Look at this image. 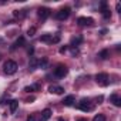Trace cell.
<instances>
[{
  "mask_svg": "<svg viewBox=\"0 0 121 121\" xmlns=\"http://www.w3.org/2000/svg\"><path fill=\"white\" fill-rule=\"evenodd\" d=\"M3 69H4V73L7 76H12V74H14L17 71V63L13 61V60H7L4 63V66H3Z\"/></svg>",
  "mask_w": 121,
  "mask_h": 121,
  "instance_id": "6da1fadb",
  "label": "cell"
},
{
  "mask_svg": "<svg viewBox=\"0 0 121 121\" xmlns=\"http://www.w3.org/2000/svg\"><path fill=\"white\" fill-rule=\"evenodd\" d=\"M95 83H97L98 86H101V87L108 86V83H110L108 74H107V73H98V74L95 76Z\"/></svg>",
  "mask_w": 121,
  "mask_h": 121,
  "instance_id": "7a4b0ae2",
  "label": "cell"
},
{
  "mask_svg": "<svg viewBox=\"0 0 121 121\" xmlns=\"http://www.w3.org/2000/svg\"><path fill=\"white\" fill-rule=\"evenodd\" d=\"M67 73H69V69H67L66 66H63V64H58V66L54 69V76H56L57 78H63V77H66Z\"/></svg>",
  "mask_w": 121,
  "mask_h": 121,
  "instance_id": "3957f363",
  "label": "cell"
},
{
  "mask_svg": "<svg viewBox=\"0 0 121 121\" xmlns=\"http://www.w3.org/2000/svg\"><path fill=\"white\" fill-rule=\"evenodd\" d=\"M69 16H70V9H69V7H64V9H61V10H58V12H57L56 19L60 20V22H63V20H67Z\"/></svg>",
  "mask_w": 121,
  "mask_h": 121,
  "instance_id": "277c9868",
  "label": "cell"
},
{
  "mask_svg": "<svg viewBox=\"0 0 121 121\" xmlns=\"http://www.w3.org/2000/svg\"><path fill=\"white\" fill-rule=\"evenodd\" d=\"M81 111H84V112H87V111H91L93 110V105H91V103H90V100H87V98H83L80 103H78V105H77Z\"/></svg>",
  "mask_w": 121,
  "mask_h": 121,
  "instance_id": "5b68a950",
  "label": "cell"
},
{
  "mask_svg": "<svg viewBox=\"0 0 121 121\" xmlns=\"http://www.w3.org/2000/svg\"><path fill=\"white\" fill-rule=\"evenodd\" d=\"M50 14H51V10L48 7H40L39 9V17L41 20H46L47 17H50Z\"/></svg>",
  "mask_w": 121,
  "mask_h": 121,
  "instance_id": "8992f818",
  "label": "cell"
},
{
  "mask_svg": "<svg viewBox=\"0 0 121 121\" xmlns=\"http://www.w3.org/2000/svg\"><path fill=\"white\" fill-rule=\"evenodd\" d=\"M77 23H78L80 26H93L94 20H93L91 17H78V19H77Z\"/></svg>",
  "mask_w": 121,
  "mask_h": 121,
  "instance_id": "52a82bcc",
  "label": "cell"
},
{
  "mask_svg": "<svg viewBox=\"0 0 121 121\" xmlns=\"http://www.w3.org/2000/svg\"><path fill=\"white\" fill-rule=\"evenodd\" d=\"M48 91H50V93H54V94H63V93H64V88H63L61 86H54V84H53V86L48 87Z\"/></svg>",
  "mask_w": 121,
  "mask_h": 121,
  "instance_id": "ba28073f",
  "label": "cell"
},
{
  "mask_svg": "<svg viewBox=\"0 0 121 121\" xmlns=\"http://www.w3.org/2000/svg\"><path fill=\"white\" fill-rule=\"evenodd\" d=\"M74 103H76V97H74V95H67V97L63 100V104H64L66 107H71V105H74Z\"/></svg>",
  "mask_w": 121,
  "mask_h": 121,
  "instance_id": "9c48e42d",
  "label": "cell"
},
{
  "mask_svg": "<svg viewBox=\"0 0 121 121\" xmlns=\"http://www.w3.org/2000/svg\"><path fill=\"white\" fill-rule=\"evenodd\" d=\"M110 101H111L115 107H121V98H120V95H118V94H111Z\"/></svg>",
  "mask_w": 121,
  "mask_h": 121,
  "instance_id": "30bf717a",
  "label": "cell"
},
{
  "mask_svg": "<svg viewBox=\"0 0 121 121\" xmlns=\"http://www.w3.org/2000/svg\"><path fill=\"white\" fill-rule=\"evenodd\" d=\"M51 110L50 108H46V110H43L41 111V118H40V121H47V120H50V117H51Z\"/></svg>",
  "mask_w": 121,
  "mask_h": 121,
  "instance_id": "8fae6325",
  "label": "cell"
},
{
  "mask_svg": "<svg viewBox=\"0 0 121 121\" xmlns=\"http://www.w3.org/2000/svg\"><path fill=\"white\" fill-rule=\"evenodd\" d=\"M40 41L41 43H47V44H53V36L51 34H43L40 37Z\"/></svg>",
  "mask_w": 121,
  "mask_h": 121,
  "instance_id": "7c38bea8",
  "label": "cell"
},
{
  "mask_svg": "<svg viewBox=\"0 0 121 121\" xmlns=\"http://www.w3.org/2000/svg\"><path fill=\"white\" fill-rule=\"evenodd\" d=\"M37 66H39L37 58H36V57H30V61H29V69L33 71V70H36V69H37Z\"/></svg>",
  "mask_w": 121,
  "mask_h": 121,
  "instance_id": "4fadbf2b",
  "label": "cell"
},
{
  "mask_svg": "<svg viewBox=\"0 0 121 121\" xmlns=\"http://www.w3.org/2000/svg\"><path fill=\"white\" fill-rule=\"evenodd\" d=\"M9 105H10V112L14 114L16 110H17V107H19V101H17V100H12V101L9 103Z\"/></svg>",
  "mask_w": 121,
  "mask_h": 121,
  "instance_id": "5bb4252c",
  "label": "cell"
},
{
  "mask_svg": "<svg viewBox=\"0 0 121 121\" xmlns=\"http://www.w3.org/2000/svg\"><path fill=\"white\" fill-rule=\"evenodd\" d=\"M24 44V37H19L17 40H16V43L13 44V47H12V50H14V48H17V47H22Z\"/></svg>",
  "mask_w": 121,
  "mask_h": 121,
  "instance_id": "9a60e30c",
  "label": "cell"
},
{
  "mask_svg": "<svg viewBox=\"0 0 121 121\" xmlns=\"http://www.w3.org/2000/svg\"><path fill=\"white\" fill-rule=\"evenodd\" d=\"M81 41H83V37H80V36H77V37H73V39H71V46H73V47H77V46H78Z\"/></svg>",
  "mask_w": 121,
  "mask_h": 121,
  "instance_id": "2e32d148",
  "label": "cell"
},
{
  "mask_svg": "<svg viewBox=\"0 0 121 121\" xmlns=\"http://www.w3.org/2000/svg\"><path fill=\"white\" fill-rule=\"evenodd\" d=\"M98 57L103 58V60H107V58L110 57V51H108V50H101L100 54H98Z\"/></svg>",
  "mask_w": 121,
  "mask_h": 121,
  "instance_id": "e0dca14e",
  "label": "cell"
},
{
  "mask_svg": "<svg viewBox=\"0 0 121 121\" xmlns=\"http://www.w3.org/2000/svg\"><path fill=\"white\" fill-rule=\"evenodd\" d=\"M47 63H48L47 57H43L40 61H39V67H40V69H46V67H47Z\"/></svg>",
  "mask_w": 121,
  "mask_h": 121,
  "instance_id": "ac0fdd59",
  "label": "cell"
},
{
  "mask_svg": "<svg viewBox=\"0 0 121 121\" xmlns=\"http://www.w3.org/2000/svg\"><path fill=\"white\" fill-rule=\"evenodd\" d=\"M13 14H14V17H17V19H23V17L26 16V10H16Z\"/></svg>",
  "mask_w": 121,
  "mask_h": 121,
  "instance_id": "d6986e66",
  "label": "cell"
},
{
  "mask_svg": "<svg viewBox=\"0 0 121 121\" xmlns=\"http://www.w3.org/2000/svg\"><path fill=\"white\" fill-rule=\"evenodd\" d=\"M34 90H40V86H39V84H34V86H27V87H24V91H27V93L34 91Z\"/></svg>",
  "mask_w": 121,
  "mask_h": 121,
  "instance_id": "ffe728a7",
  "label": "cell"
},
{
  "mask_svg": "<svg viewBox=\"0 0 121 121\" xmlns=\"http://www.w3.org/2000/svg\"><path fill=\"white\" fill-rule=\"evenodd\" d=\"M103 17H104L105 20H108V19H111V12H110L108 9H105V10L103 12Z\"/></svg>",
  "mask_w": 121,
  "mask_h": 121,
  "instance_id": "44dd1931",
  "label": "cell"
},
{
  "mask_svg": "<svg viewBox=\"0 0 121 121\" xmlns=\"http://www.w3.org/2000/svg\"><path fill=\"white\" fill-rule=\"evenodd\" d=\"M93 121H105V117H104L103 114H97V115L93 118Z\"/></svg>",
  "mask_w": 121,
  "mask_h": 121,
  "instance_id": "7402d4cb",
  "label": "cell"
},
{
  "mask_svg": "<svg viewBox=\"0 0 121 121\" xmlns=\"http://www.w3.org/2000/svg\"><path fill=\"white\" fill-rule=\"evenodd\" d=\"M34 33H36V27H30L29 29V31H27V34L31 37V36H34Z\"/></svg>",
  "mask_w": 121,
  "mask_h": 121,
  "instance_id": "603a6c76",
  "label": "cell"
},
{
  "mask_svg": "<svg viewBox=\"0 0 121 121\" xmlns=\"http://www.w3.org/2000/svg\"><path fill=\"white\" fill-rule=\"evenodd\" d=\"M67 50H69V47H67V46H64V47H61V48H60V54H64V53H66Z\"/></svg>",
  "mask_w": 121,
  "mask_h": 121,
  "instance_id": "cb8c5ba5",
  "label": "cell"
},
{
  "mask_svg": "<svg viewBox=\"0 0 121 121\" xmlns=\"http://www.w3.org/2000/svg\"><path fill=\"white\" fill-rule=\"evenodd\" d=\"M115 10H117L118 13H121V3H120V2H118V3L115 4Z\"/></svg>",
  "mask_w": 121,
  "mask_h": 121,
  "instance_id": "d4e9b609",
  "label": "cell"
},
{
  "mask_svg": "<svg viewBox=\"0 0 121 121\" xmlns=\"http://www.w3.org/2000/svg\"><path fill=\"white\" fill-rule=\"evenodd\" d=\"M71 53H73V56H77V54H78V48H77V47H73V48H71Z\"/></svg>",
  "mask_w": 121,
  "mask_h": 121,
  "instance_id": "484cf974",
  "label": "cell"
},
{
  "mask_svg": "<svg viewBox=\"0 0 121 121\" xmlns=\"http://www.w3.org/2000/svg\"><path fill=\"white\" fill-rule=\"evenodd\" d=\"M100 6H101V10H103V12H104V10L107 9V3H105V2H103V3H101Z\"/></svg>",
  "mask_w": 121,
  "mask_h": 121,
  "instance_id": "4316f807",
  "label": "cell"
},
{
  "mask_svg": "<svg viewBox=\"0 0 121 121\" xmlns=\"http://www.w3.org/2000/svg\"><path fill=\"white\" fill-rule=\"evenodd\" d=\"M27 121H36V115H30V117L27 118Z\"/></svg>",
  "mask_w": 121,
  "mask_h": 121,
  "instance_id": "83f0119b",
  "label": "cell"
},
{
  "mask_svg": "<svg viewBox=\"0 0 121 121\" xmlns=\"http://www.w3.org/2000/svg\"><path fill=\"white\" fill-rule=\"evenodd\" d=\"M31 101H34V97H30V98H27V103H31Z\"/></svg>",
  "mask_w": 121,
  "mask_h": 121,
  "instance_id": "f1b7e54d",
  "label": "cell"
},
{
  "mask_svg": "<svg viewBox=\"0 0 121 121\" xmlns=\"http://www.w3.org/2000/svg\"><path fill=\"white\" fill-rule=\"evenodd\" d=\"M78 121H87V120H86V118H80Z\"/></svg>",
  "mask_w": 121,
  "mask_h": 121,
  "instance_id": "f546056e",
  "label": "cell"
},
{
  "mask_svg": "<svg viewBox=\"0 0 121 121\" xmlns=\"http://www.w3.org/2000/svg\"><path fill=\"white\" fill-rule=\"evenodd\" d=\"M58 121H66V120H63V118H58Z\"/></svg>",
  "mask_w": 121,
  "mask_h": 121,
  "instance_id": "4dcf8cb0",
  "label": "cell"
}]
</instances>
